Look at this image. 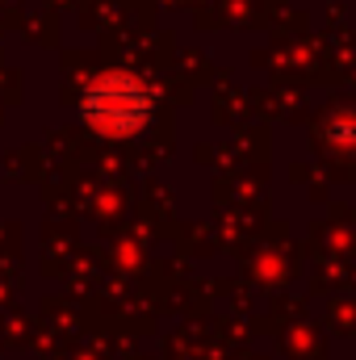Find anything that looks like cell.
Listing matches in <instances>:
<instances>
[{"mask_svg":"<svg viewBox=\"0 0 356 360\" xmlns=\"http://www.w3.org/2000/svg\"><path fill=\"white\" fill-rule=\"evenodd\" d=\"M89 109H92V122H101L109 130H130L143 117V92L134 89L126 76H113V80L92 89Z\"/></svg>","mask_w":356,"mask_h":360,"instance_id":"6da1fadb","label":"cell"}]
</instances>
